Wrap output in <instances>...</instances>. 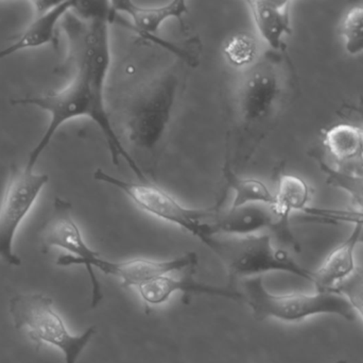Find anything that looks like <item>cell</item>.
I'll use <instances>...</instances> for the list:
<instances>
[{
    "label": "cell",
    "instance_id": "cell-6",
    "mask_svg": "<svg viewBox=\"0 0 363 363\" xmlns=\"http://www.w3.org/2000/svg\"><path fill=\"white\" fill-rule=\"evenodd\" d=\"M94 178L99 183L116 188L140 210L185 230L211 249L215 239L211 234V222L220 209V202L209 208H189L181 204L165 190L151 185L148 181L135 183L125 180L102 170H96Z\"/></svg>",
    "mask_w": 363,
    "mask_h": 363
},
{
    "label": "cell",
    "instance_id": "cell-7",
    "mask_svg": "<svg viewBox=\"0 0 363 363\" xmlns=\"http://www.w3.org/2000/svg\"><path fill=\"white\" fill-rule=\"evenodd\" d=\"M211 251L223 262L233 281L239 277H258L266 273L294 275L313 283V271L294 261L273 245L270 234L250 237H215Z\"/></svg>",
    "mask_w": 363,
    "mask_h": 363
},
{
    "label": "cell",
    "instance_id": "cell-5",
    "mask_svg": "<svg viewBox=\"0 0 363 363\" xmlns=\"http://www.w3.org/2000/svg\"><path fill=\"white\" fill-rule=\"evenodd\" d=\"M13 324L36 345H51L62 352L65 363H77L97 332L96 326L72 335L55 309L53 300L42 293L18 294L9 304Z\"/></svg>",
    "mask_w": 363,
    "mask_h": 363
},
{
    "label": "cell",
    "instance_id": "cell-4",
    "mask_svg": "<svg viewBox=\"0 0 363 363\" xmlns=\"http://www.w3.org/2000/svg\"><path fill=\"white\" fill-rule=\"evenodd\" d=\"M240 293L257 321L273 319L296 323L317 315H336L354 322L357 318L349 300L336 291L273 294L258 276L245 279Z\"/></svg>",
    "mask_w": 363,
    "mask_h": 363
},
{
    "label": "cell",
    "instance_id": "cell-9",
    "mask_svg": "<svg viewBox=\"0 0 363 363\" xmlns=\"http://www.w3.org/2000/svg\"><path fill=\"white\" fill-rule=\"evenodd\" d=\"M40 237L45 251L57 247L69 253L57 258V266H83L86 269L91 283V307L95 308L102 300L101 286L95 273L101 257L84 240L80 227L74 221L70 202L63 198H55L50 217L43 226Z\"/></svg>",
    "mask_w": 363,
    "mask_h": 363
},
{
    "label": "cell",
    "instance_id": "cell-11",
    "mask_svg": "<svg viewBox=\"0 0 363 363\" xmlns=\"http://www.w3.org/2000/svg\"><path fill=\"white\" fill-rule=\"evenodd\" d=\"M33 6V21L10 45L0 49V61L15 53L28 49L40 48L57 43V28L60 21L76 9L78 1L50 2L46 0L31 2Z\"/></svg>",
    "mask_w": 363,
    "mask_h": 363
},
{
    "label": "cell",
    "instance_id": "cell-14",
    "mask_svg": "<svg viewBox=\"0 0 363 363\" xmlns=\"http://www.w3.org/2000/svg\"><path fill=\"white\" fill-rule=\"evenodd\" d=\"M260 38L274 53H286V38L292 32L291 2L250 0L245 2Z\"/></svg>",
    "mask_w": 363,
    "mask_h": 363
},
{
    "label": "cell",
    "instance_id": "cell-22",
    "mask_svg": "<svg viewBox=\"0 0 363 363\" xmlns=\"http://www.w3.org/2000/svg\"><path fill=\"white\" fill-rule=\"evenodd\" d=\"M333 291L342 294L356 315H359L363 320V266H357L351 276L339 283Z\"/></svg>",
    "mask_w": 363,
    "mask_h": 363
},
{
    "label": "cell",
    "instance_id": "cell-8",
    "mask_svg": "<svg viewBox=\"0 0 363 363\" xmlns=\"http://www.w3.org/2000/svg\"><path fill=\"white\" fill-rule=\"evenodd\" d=\"M48 175L12 166L0 202V259L13 266L21 264L14 251L15 238L26 217L48 183Z\"/></svg>",
    "mask_w": 363,
    "mask_h": 363
},
{
    "label": "cell",
    "instance_id": "cell-23",
    "mask_svg": "<svg viewBox=\"0 0 363 363\" xmlns=\"http://www.w3.org/2000/svg\"><path fill=\"white\" fill-rule=\"evenodd\" d=\"M359 243H363V228H362V234H360Z\"/></svg>",
    "mask_w": 363,
    "mask_h": 363
},
{
    "label": "cell",
    "instance_id": "cell-12",
    "mask_svg": "<svg viewBox=\"0 0 363 363\" xmlns=\"http://www.w3.org/2000/svg\"><path fill=\"white\" fill-rule=\"evenodd\" d=\"M198 256L194 251L185 254L181 257L170 260H152L146 258L125 260V261H110L100 259L95 270L110 276L117 277L123 287L138 288L153 279L196 268Z\"/></svg>",
    "mask_w": 363,
    "mask_h": 363
},
{
    "label": "cell",
    "instance_id": "cell-16",
    "mask_svg": "<svg viewBox=\"0 0 363 363\" xmlns=\"http://www.w3.org/2000/svg\"><path fill=\"white\" fill-rule=\"evenodd\" d=\"M136 290L143 300L152 306L164 304L172 298V294L177 292L206 294V296H219V298H230V300H243L242 294L236 290L224 289V288L196 283L192 278H172L168 275L144 283L136 288Z\"/></svg>",
    "mask_w": 363,
    "mask_h": 363
},
{
    "label": "cell",
    "instance_id": "cell-21",
    "mask_svg": "<svg viewBox=\"0 0 363 363\" xmlns=\"http://www.w3.org/2000/svg\"><path fill=\"white\" fill-rule=\"evenodd\" d=\"M341 33L349 55H357L363 53V6H355L347 13Z\"/></svg>",
    "mask_w": 363,
    "mask_h": 363
},
{
    "label": "cell",
    "instance_id": "cell-25",
    "mask_svg": "<svg viewBox=\"0 0 363 363\" xmlns=\"http://www.w3.org/2000/svg\"><path fill=\"white\" fill-rule=\"evenodd\" d=\"M336 363H347V360H339V362H337Z\"/></svg>",
    "mask_w": 363,
    "mask_h": 363
},
{
    "label": "cell",
    "instance_id": "cell-10",
    "mask_svg": "<svg viewBox=\"0 0 363 363\" xmlns=\"http://www.w3.org/2000/svg\"><path fill=\"white\" fill-rule=\"evenodd\" d=\"M213 237H250L274 232L286 245L300 251V245L290 229L275 212L273 205L252 204L217 211L211 222Z\"/></svg>",
    "mask_w": 363,
    "mask_h": 363
},
{
    "label": "cell",
    "instance_id": "cell-17",
    "mask_svg": "<svg viewBox=\"0 0 363 363\" xmlns=\"http://www.w3.org/2000/svg\"><path fill=\"white\" fill-rule=\"evenodd\" d=\"M324 144L343 172L363 175L362 129L350 124L333 126L324 134Z\"/></svg>",
    "mask_w": 363,
    "mask_h": 363
},
{
    "label": "cell",
    "instance_id": "cell-20",
    "mask_svg": "<svg viewBox=\"0 0 363 363\" xmlns=\"http://www.w3.org/2000/svg\"><path fill=\"white\" fill-rule=\"evenodd\" d=\"M224 55L233 66L245 68L251 66L258 59L257 44L247 34H236L224 45Z\"/></svg>",
    "mask_w": 363,
    "mask_h": 363
},
{
    "label": "cell",
    "instance_id": "cell-18",
    "mask_svg": "<svg viewBox=\"0 0 363 363\" xmlns=\"http://www.w3.org/2000/svg\"><path fill=\"white\" fill-rule=\"evenodd\" d=\"M275 202V212L284 223L289 224L290 217L296 211L304 212L311 202V190L304 179L296 175L284 174L279 177Z\"/></svg>",
    "mask_w": 363,
    "mask_h": 363
},
{
    "label": "cell",
    "instance_id": "cell-2",
    "mask_svg": "<svg viewBox=\"0 0 363 363\" xmlns=\"http://www.w3.org/2000/svg\"><path fill=\"white\" fill-rule=\"evenodd\" d=\"M294 93V72L285 53L269 50L241 72L232 98L233 168L247 163L270 134Z\"/></svg>",
    "mask_w": 363,
    "mask_h": 363
},
{
    "label": "cell",
    "instance_id": "cell-3",
    "mask_svg": "<svg viewBox=\"0 0 363 363\" xmlns=\"http://www.w3.org/2000/svg\"><path fill=\"white\" fill-rule=\"evenodd\" d=\"M178 90V75L169 70L132 95L123 112L125 147L131 145L133 151L147 155L157 153L169 127Z\"/></svg>",
    "mask_w": 363,
    "mask_h": 363
},
{
    "label": "cell",
    "instance_id": "cell-19",
    "mask_svg": "<svg viewBox=\"0 0 363 363\" xmlns=\"http://www.w3.org/2000/svg\"><path fill=\"white\" fill-rule=\"evenodd\" d=\"M223 176L226 185L234 193L232 208L252 204L274 205V193L266 183L259 179L239 176L228 161L224 164Z\"/></svg>",
    "mask_w": 363,
    "mask_h": 363
},
{
    "label": "cell",
    "instance_id": "cell-15",
    "mask_svg": "<svg viewBox=\"0 0 363 363\" xmlns=\"http://www.w3.org/2000/svg\"><path fill=\"white\" fill-rule=\"evenodd\" d=\"M363 226L354 225L349 238L345 239L313 271V283L317 291H333L341 281L351 276L356 266V247L359 244Z\"/></svg>",
    "mask_w": 363,
    "mask_h": 363
},
{
    "label": "cell",
    "instance_id": "cell-1",
    "mask_svg": "<svg viewBox=\"0 0 363 363\" xmlns=\"http://www.w3.org/2000/svg\"><path fill=\"white\" fill-rule=\"evenodd\" d=\"M65 18L64 28L74 65L72 80L55 93L12 100L13 104L36 107L49 115L46 130L30 151L25 168L34 170L36 162L64 124L85 117L94 121L104 134L113 164L118 166L123 160L138 180L147 183L144 170L125 148L106 109V80L112 59L111 1H78L76 9Z\"/></svg>",
    "mask_w": 363,
    "mask_h": 363
},
{
    "label": "cell",
    "instance_id": "cell-24",
    "mask_svg": "<svg viewBox=\"0 0 363 363\" xmlns=\"http://www.w3.org/2000/svg\"><path fill=\"white\" fill-rule=\"evenodd\" d=\"M362 163H363V129H362Z\"/></svg>",
    "mask_w": 363,
    "mask_h": 363
},
{
    "label": "cell",
    "instance_id": "cell-13",
    "mask_svg": "<svg viewBox=\"0 0 363 363\" xmlns=\"http://www.w3.org/2000/svg\"><path fill=\"white\" fill-rule=\"evenodd\" d=\"M115 14L125 15L129 21L123 25L145 36L148 40H155V33L162 26L170 19H177L184 25V16L188 13V6L184 0L167 2L159 6H142L130 0L111 1Z\"/></svg>",
    "mask_w": 363,
    "mask_h": 363
}]
</instances>
